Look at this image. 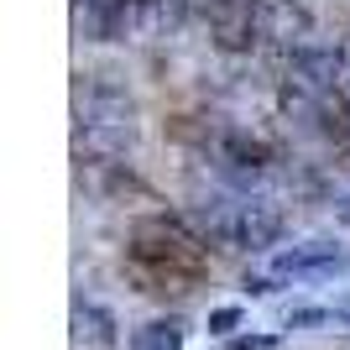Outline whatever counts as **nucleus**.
Masks as SVG:
<instances>
[{"label":"nucleus","instance_id":"nucleus-1","mask_svg":"<svg viewBox=\"0 0 350 350\" xmlns=\"http://www.w3.org/2000/svg\"><path fill=\"white\" fill-rule=\"evenodd\" d=\"M131 272L146 282L152 293H183L189 282L204 278V251L193 235H183L178 225L157 219V225H142L131 241Z\"/></svg>","mask_w":350,"mask_h":350}]
</instances>
